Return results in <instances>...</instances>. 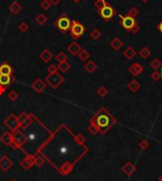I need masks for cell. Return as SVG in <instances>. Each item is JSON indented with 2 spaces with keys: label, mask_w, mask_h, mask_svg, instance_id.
<instances>
[{
  "label": "cell",
  "mask_w": 162,
  "mask_h": 181,
  "mask_svg": "<svg viewBox=\"0 0 162 181\" xmlns=\"http://www.w3.org/2000/svg\"><path fill=\"white\" fill-rule=\"evenodd\" d=\"M88 148L80 144L68 127L61 124L40 148L38 154L47 158L61 175H68L74 165L87 153Z\"/></svg>",
  "instance_id": "1"
},
{
  "label": "cell",
  "mask_w": 162,
  "mask_h": 181,
  "mask_svg": "<svg viewBox=\"0 0 162 181\" xmlns=\"http://www.w3.org/2000/svg\"><path fill=\"white\" fill-rule=\"evenodd\" d=\"M22 132L27 139V141L23 147H25L26 145H28V148L25 152V154L28 156L38 154L40 148L43 146V144L47 141V140L52 134V132L49 131L48 127L44 124L40 119H38L34 115H33L32 123L26 129H23Z\"/></svg>",
  "instance_id": "2"
},
{
  "label": "cell",
  "mask_w": 162,
  "mask_h": 181,
  "mask_svg": "<svg viewBox=\"0 0 162 181\" xmlns=\"http://www.w3.org/2000/svg\"><path fill=\"white\" fill-rule=\"evenodd\" d=\"M89 123L97 128L98 132L104 134L116 124L117 120L111 113L102 107L91 118Z\"/></svg>",
  "instance_id": "3"
},
{
  "label": "cell",
  "mask_w": 162,
  "mask_h": 181,
  "mask_svg": "<svg viewBox=\"0 0 162 181\" xmlns=\"http://www.w3.org/2000/svg\"><path fill=\"white\" fill-rule=\"evenodd\" d=\"M71 24L72 21L66 14H62L55 22V26L62 33H66L69 31L71 28Z\"/></svg>",
  "instance_id": "4"
},
{
  "label": "cell",
  "mask_w": 162,
  "mask_h": 181,
  "mask_svg": "<svg viewBox=\"0 0 162 181\" xmlns=\"http://www.w3.org/2000/svg\"><path fill=\"white\" fill-rule=\"evenodd\" d=\"M98 13L105 22H109L116 15L117 11L112 5H110L109 3H106L100 10L98 11Z\"/></svg>",
  "instance_id": "5"
},
{
  "label": "cell",
  "mask_w": 162,
  "mask_h": 181,
  "mask_svg": "<svg viewBox=\"0 0 162 181\" xmlns=\"http://www.w3.org/2000/svg\"><path fill=\"white\" fill-rule=\"evenodd\" d=\"M120 17H121L120 24L127 32H131L134 29V28L139 25L135 17L129 16L127 14L126 15H120Z\"/></svg>",
  "instance_id": "6"
},
{
  "label": "cell",
  "mask_w": 162,
  "mask_h": 181,
  "mask_svg": "<svg viewBox=\"0 0 162 181\" xmlns=\"http://www.w3.org/2000/svg\"><path fill=\"white\" fill-rule=\"evenodd\" d=\"M70 32V35L72 38L74 39H78L80 38L85 32V28L83 27V25L79 22V21H72V24H71V28L69 29Z\"/></svg>",
  "instance_id": "7"
},
{
  "label": "cell",
  "mask_w": 162,
  "mask_h": 181,
  "mask_svg": "<svg viewBox=\"0 0 162 181\" xmlns=\"http://www.w3.org/2000/svg\"><path fill=\"white\" fill-rule=\"evenodd\" d=\"M64 81H65L64 77L58 71L51 73V74H49V76L46 78V83L49 84L54 89L57 88L61 84H63Z\"/></svg>",
  "instance_id": "8"
},
{
  "label": "cell",
  "mask_w": 162,
  "mask_h": 181,
  "mask_svg": "<svg viewBox=\"0 0 162 181\" xmlns=\"http://www.w3.org/2000/svg\"><path fill=\"white\" fill-rule=\"evenodd\" d=\"M15 81V77L13 75L11 76H4V75H0V95L5 93L6 89Z\"/></svg>",
  "instance_id": "9"
},
{
  "label": "cell",
  "mask_w": 162,
  "mask_h": 181,
  "mask_svg": "<svg viewBox=\"0 0 162 181\" xmlns=\"http://www.w3.org/2000/svg\"><path fill=\"white\" fill-rule=\"evenodd\" d=\"M4 123H5V125H6L11 132H13V131H15V130L19 129V127H20V124H19L18 120H17V117H16L15 115H14V114H11V115L8 117V119H5Z\"/></svg>",
  "instance_id": "10"
},
{
  "label": "cell",
  "mask_w": 162,
  "mask_h": 181,
  "mask_svg": "<svg viewBox=\"0 0 162 181\" xmlns=\"http://www.w3.org/2000/svg\"><path fill=\"white\" fill-rule=\"evenodd\" d=\"M11 135H12V140L14 142H16L19 145L20 149H21L25 145V143L27 141V139L25 137V135L23 134L22 130L19 128V129H17L15 131L11 132Z\"/></svg>",
  "instance_id": "11"
},
{
  "label": "cell",
  "mask_w": 162,
  "mask_h": 181,
  "mask_svg": "<svg viewBox=\"0 0 162 181\" xmlns=\"http://www.w3.org/2000/svg\"><path fill=\"white\" fill-rule=\"evenodd\" d=\"M34 162H35V155H31V156H28V157H26L25 159H23L20 162V165L22 168H24L25 170H28L31 168L32 166L34 165Z\"/></svg>",
  "instance_id": "12"
},
{
  "label": "cell",
  "mask_w": 162,
  "mask_h": 181,
  "mask_svg": "<svg viewBox=\"0 0 162 181\" xmlns=\"http://www.w3.org/2000/svg\"><path fill=\"white\" fill-rule=\"evenodd\" d=\"M46 86H47L46 82H44L42 79H37L32 84V88L34 89L38 93H42L46 89Z\"/></svg>",
  "instance_id": "13"
},
{
  "label": "cell",
  "mask_w": 162,
  "mask_h": 181,
  "mask_svg": "<svg viewBox=\"0 0 162 181\" xmlns=\"http://www.w3.org/2000/svg\"><path fill=\"white\" fill-rule=\"evenodd\" d=\"M13 73H14V69L10 64L3 63L2 65H0V75L11 76V75H13Z\"/></svg>",
  "instance_id": "14"
},
{
  "label": "cell",
  "mask_w": 162,
  "mask_h": 181,
  "mask_svg": "<svg viewBox=\"0 0 162 181\" xmlns=\"http://www.w3.org/2000/svg\"><path fill=\"white\" fill-rule=\"evenodd\" d=\"M12 166V161L8 157V156H3L0 158V169L4 172H7Z\"/></svg>",
  "instance_id": "15"
},
{
  "label": "cell",
  "mask_w": 162,
  "mask_h": 181,
  "mask_svg": "<svg viewBox=\"0 0 162 181\" xmlns=\"http://www.w3.org/2000/svg\"><path fill=\"white\" fill-rule=\"evenodd\" d=\"M82 47L80 46V44H78L77 42H72L69 46L67 47V51L72 55V56H76L80 53V51L82 50Z\"/></svg>",
  "instance_id": "16"
},
{
  "label": "cell",
  "mask_w": 162,
  "mask_h": 181,
  "mask_svg": "<svg viewBox=\"0 0 162 181\" xmlns=\"http://www.w3.org/2000/svg\"><path fill=\"white\" fill-rule=\"evenodd\" d=\"M143 70H144V67L139 63H135L129 67V72L133 75V76H139L140 73L143 72Z\"/></svg>",
  "instance_id": "17"
},
{
  "label": "cell",
  "mask_w": 162,
  "mask_h": 181,
  "mask_svg": "<svg viewBox=\"0 0 162 181\" xmlns=\"http://www.w3.org/2000/svg\"><path fill=\"white\" fill-rule=\"evenodd\" d=\"M110 46L114 50H120L123 46V43L119 37H116L110 42Z\"/></svg>",
  "instance_id": "18"
},
{
  "label": "cell",
  "mask_w": 162,
  "mask_h": 181,
  "mask_svg": "<svg viewBox=\"0 0 162 181\" xmlns=\"http://www.w3.org/2000/svg\"><path fill=\"white\" fill-rule=\"evenodd\" d=\"M0 141H1L4 145H11L12 141V135L11 132H5L1 138H0Z\"/></svg>",
  "instance_id": "19"
},
{
  "label": "cell",
  "mask_w": 162,
  "mask_h": 181,
  "mask_svg": "<svg viewBox=\"0 0 162 181\" xmlns=\"http://www.w3.org/2000/svg\"><path fill=\"white\" fill-rule=\"evenodd\" d=\"M123 55L125 58H127L128 60H132L133 58L136 57L137 55V51L135 49H133L132 47H128L127 49H125V50L123 51Z\"/></svg>",
  "instance_id": "20"
},
{
  "label": "cell",
  "mask_w": 162,
  "mask_h": 181,
  "mask_svg": "<svg viewBox=\"0 0 162 181\" xmlns=\"http://www.w3.org/2000/svg\"><path fill=\"white\" fill-rule=\"evenodd\" d=\"M9 10H10V11H11L12 14H17V13H19V12L21 11L22 7H21V5H20L17 1H14V2H12V3L9 6Z\"/></svg>",
  "instance_id": "21"
},
{
  "label": "cell",
  "mask_w": 162,
  "mask_h": 181,
  "mask_svg": "<svg viewBox=\"0 0 162 181\" xmlns=\"http://www.w3.org/2000/svg\"><path fill=\"white\" fill-rule=\"evenodd\" d=\"M40 58L43 62H45V63H48L49 62L51 58H52V53L49 50H45L44 51H42V53L40 54Z\"/></svg>",
  "instance_id": "22"
},
{
  "label": "cell",
  "mask_w": 162,
  "mask_h": 181,
  "mask_svg": "<svg viewBox=\"0 0 162 181\" xmlns=\"http://www.w3.org/2000/svg\"><path fill=\"white\" fill-rule=\"evenodd\" d=\"M139 88H140V84L137 80H132L128 84V89L132 92H137Z\"/></svg>",
  "instance_id": "23"
},
{
  "label": "cell",
  "mask_w": 162,
  "mask_h": 181,
  "mask_svg": "<svg viewBox=\"0 0 162 181\" xmlns=\"http://www.w3.org/2000/svg\"><path fill=\"white\" fill-rule=\"evenodd\" d=\"M84 68L87 72H89V73H93L97 70L98 67L97 65L93 62V61H88L85 65H84Z\"/></svg>",
  "instance_id": "24"
},
{
  "label": "cell",
  "mask_w": 162,
  "mask_h": 181,
  "mask_svg": "<svg viewBox=\"0 0 162 181\" xmlns=\"http://www.w3.org/2000/svg\"><path fill=\"white\" fill-rule=\"evenodd\" d=\"M57 68H58V70H59V71H61V72L65 73V72H66V71H68V70H69V68H70V65L68 64V62H67V61H66V62H62V63H59V64H58Z\"/></svg>",
  "instance_id": "25"
},
{
  "label": "cell",
  "mask_w": 162,
  "mask_h": 181,
  "mask_svg": "<svg viewBox=\"0 0 162 181\" xmlns=\"http://www.w3.org/2000/svg\"><path fill=\"white\" fill-rule=\"evenodd\" d=\"M78 57L80 58V60L85 62V61H87V60L90 58V53L88 52L86 50H82L80 51V53L78 54Z\"/></svg>",
  "instance_id": "26"
},
{
  "label": "cell",
  "mask_w": 162,
  "mask_h": 181,
  "mask_svg": "<svg viewBox=\"0 0 162 181\" xmlns=\"http://www.w3.org/2000/svg\"><path fill=\"white\" fill-rule=\"evenodd\" d=\"M45 161H46V159H45V157H44L42 155H40V154H35V162H34V164L36 165V166H38V167H41V166L45 163Z\"/></svg>",
  "instance_id": "27"
},
{
  "label": "cell",
  "mask_w": 162,
  "mask_h": 181,
  "mask_svg": "<svg viewBox=\"0 0 162 181\" xmlns=\"http://www.w3.org/2000/svg\"><path fill=\"white\" fill-rule=\"evenodd\" d=\"M47 21H48V18H47V16L44 13L38 14L37 17H36V23L39 24V25H41V26L42 25H45L47 23Z\"/></svg>",
  "instance_id": "28"
},
{
  "label": "cell",
  "mask_w": 162,
  "mask_h": 181,
  "mask_svg": "<svg viewBox=\"0 0 162 181\" xmlns=\"http://www.w3.org/2000/svg\"><path fill=\"white\" fill-rule=\"evenodd\" d=\"M32 119H33V114H29V116H28V118L25 120V122L23 123H21L20 124V129H26L29 124L32 123Z\"/></svg>",
  "instance_id": "29"
},
{
  "label": "cell",
  "mask_w": 162,
  "mask_h": 181,
  "mask_svg": "<svg viewBox=\"0 0 162 181\" xmlns=\"http://www.w3.org/2000/svg\"><path fill=\"white\" fill-rule=\"evenodd\" d=\"M139 56L143 59H147V58H149L150 55H151V50L149 49H147V48H143L139 50Z\"/></svg>",
  "instance_id": "30"
},
{
  "label": "cell",
  "mask_w": 162,
  "mask_h": 181,
  "mask_svg": "<svg viewBox=\"0 0 162 181\" xmlns=\"http://www.w3.org/2000/svg\"><path fill=\"white\" fill-rule=\"evenodd\" d=\"M101 36V32H100L99 28H94L93 31L90 32V37L93 39V40H99Z\"/></svg>",
  "instance_id": "31"
},
{
  "label": "cell",
  "mask_w": 162,
  "mask_h": 181,
  "mask_svg": "<svg viewBox=\"0 0 162 181\" xmlns=\"http://www.w3.org/2000/svg\"><path fill=\"white\" fill-rule=\"evenodd\" d=\"M139 9H138V8H136V7H132V8L128 11L127 15L132 16V17H135V18H136V16H137V15H139Z\"/></svg>",
  "instance_id": "32"
},
{
  "label": "cell",
  "mask_w": 162,
  "mask_h": 181,
  "mask_svg": "<svg viewBox=\"0 0 162 181\" xmlns=\"http://www.w3.org/2000/svg\"><path fill=\"white\" fill-rule=\"evenodd\" d=\"M151 67L155 69V70H157L158 68H160L161 67V62H160V60L157 59V58H155L153 61L151 62Z\"/></svg>",
  "instance_id": "33"
},
{
  "label": "cell",
  "mask_w": 162,
  "mask_h": 181,
  "mask_svg": "<svg viewBox=\"0 0 162 181\" xmlns=\"http://www.w3.org/2000/svg\"><path fill=\"white\" fill-rule=\"evenodd\" d=\"M18 97H19L18 93H17L16 91H14V90H12V91H11V92L8 94V99H9L10 101H17Z\"/></svg>",
  "instance_id": "34"
},
{
  "label": "cell",
  "mask_w": 162,
  "mask_h": 181,
  "mask_svg": "<svg viewBox=\"0 0 162 181\" xmlns=\"http://www.w3.org/2000/svg\"><path fill=\"white\" fill-rule=\"evenodd\" d=\"M56 60L58 61V63L66 62V61H67V56H66L64 52H60V53H58V54H57Z\"/></svg>",
  "instance_id": "35"
},
{
  "label": "cell",
  "mask_w": 162,
  "mask_h": 181,
  "mask_svg": "<svg viewBox=\"0 0 162 181\" xmlns=\"http://www.w3.org/2000/svg\"><path fill=\"white\" fill-rule=\"evenodd\" d=\"M106 0H95V3H94V6L95 8H97V10H100L102 7H104L105 4H106Z\"/></svg>",
  "instance_id": "36"
},
{
  "label": "cell",
  "mask_w": 162,
  "mask_h": 181,
  "mask_svg": "<svg viewBox=\"0 0 162 181\" xmlns=\"http://www.w3.org/2000/svg\"><path fill=\"white\" fill-rule=\"evenodd\" d=\"M28 116H29V114H28V113H26V112H22V113L17 117V120H18L19 124L23 123L25 122V120L28 118Z\"/></svg>",
  "instance_id": "37"
},
{
  "label": "cell",
  "mask_w": 162,
  "mask_h": 181,
  "mask_svg": "<svg viewBox=\"0 0 162 181\" xmlns=\"http://www.w3.org/2000/svg\"><path fill=\"white\" fill-rule=\"evenodd\" d=\"M107 93H108V90H107V88L104 87V86H100V87L98 89V94H99V96H100V97H105V96L107 95Z\"/></svg>",
  "instance_id": "38"
},
{
  "label": "cell",
  "mask_w": 162,
  "mask_h": 181,
  "mask_svg": "<svg viewBox=\"0 0 162 181\" xmlns=\"http://www.w3.org/2000/svg\"><path fill=\"white\" fill-rule=\"evenodd\" d=\"M50 6H51V3L49 1V0H43L40 4V7L45 11H48L50 8Z\"/></svg>",
  "instance_id": "39"
},
{
  "label": "cell",
  "mask_w": 162,
  "mask_h": 181,
  "mask_svg": "<svg viewBox=\"0 0 162 181\" xmlns=\"http://www.w3.org/2000/svg\"><path fill=\"white\" fill-rule=\"evenodd\" d=\"M18 28L21 32H27L28 29V25L26 23V22H22L19 26H18Z\"/></svg>",
  "instance_id": "40"
},
{
  "label": "cell",
  "mask_w": 162,
  "mask_h": 181,
  "mask_svg": "<svg viewBox=\"0 0 162 181\" xmlns=\"http://www.w3.org/2000/svg\"><path fill=\"white\" fill-rule=\"evenodd\" d=\"M151 78L155 81V82H157L160 80L161 76H160V73L157 71V70H155L152 74H151Z\"/></svg>",
  "instance_id": "41"
},
{
  "label": "cell",
  "mask_w": 162,
  "mask_h": 181,
  "mask_svg": "<svg viewBox=\"0 0 162 181\" xmlns=\"http://www.w3.org/2000/svg\"><path fill=\"white\" fill-rule=\"evenodd\" d=\"M76 140L80 144H84V142H85V138L82 134H79V135L76 136Z\"/></svg>",
  "instance_id": "42"
},
{
  "label": "cell",
  "mask_w": 162,
  "mask_h": 181,
  "mask_svg": "<svg viewBox=\"0 0 162 181\" xmlns=\"http://www.w3.org/2000/svg\"><path fill=\"white\" fill-rule=\"evenodd\" d=\"M139 147L142 148V149H146L147 147H149V142L147 141L146 140H142L139 142Z\"/></svg>",
  "instance_id": "43"
},
{
  "label": "cell",
  "mask_w": 162,
  "mask_h": 181,
  "mask_svg": "<svg viewBox=\"0 0 162 181\" xmlns=\"http://www.w3.org/2000/svg\"><path fill=\"white\" fill-rule=\"evenodd\" d=\"M48 70H49V74H51V73L57 72V71H58V68H57V66H55V65H51V66H49V67Z\"/></svg>",
  "instance_id": "44"
},
{
  "label": "cell",
  "mask_w": 162,
  "mask_h": 181,
  "mask_svg": "<svg viewBox=\"0 0 162 181\" xmlns=\"http://www.w3.org/2000/svg\"><path fill=\"white\" fill-rule=\"evenodd\" d=\"M88 131H89L91 134H93V135H95V134H97L98 133V130H97V128L94 126V125H92V124H90L89 125V127H88Z\"/></svg>",
  "instance_id": "45"
},
{
  "label": "cell",
  "mask_w": 162,
  "mask_h": 181,
  "mask_svg": "<svg viewBox=\"0 0 162 181\" xmlns=\"http://www.w3.org/2000/svg\"><path fill=\"white\" fill-rule=\"evenodd\" d=\"M49 1L51 3V5H57V4L60 3L61 0H49Z\"/></svg>",
  "instance_id": "46"
},
{
  "label": "cell",
  "mask_w": 162,
  "mask_h": 181,
  "mask_svg": "<svg viewBox=\"0 0 162 181\" xmlns=\"http://www.w3.org/2000/svg\"><path fill=\"white\" fill-rule=\"evenodd\" d=\"M157 29H158V31H159V32L162 34V21L157 25Z\"/></svg>",
  "instance_id": "47"
},
{
  "label": "cell",
  "mask_w": 162,
  "mask_h": 181,
  "mask_svg": "<svg viewBox=\"0 0 162 181\" xmlns=\"http://www.w3.org/2000/svg\"><path fill=\"white\" fill-rule=\"evenodd\" d=\"M140 1H141L142 3H147V2L149 1V0H140Z\"/></svg>",
  "instance_id": "48"
},
{
  "label": "cell",
  "mask_w": 162,
  "mask_h": 181,
  "mask_svg": "<svg viewBox=\"0 0 162 181\" xmlns=\"http://www.w3.org/2000/svg\"><path fill=\"white\" fill-rule=\"evenodd\" d=\"M81 1V0H73V2H74V3H79Z\"/></svg>",
  "instance_id": "49"
},
{
  "label": "cell",
  "mask_w": 162,
  "mask_h": 181,
  "mask_svg": "<svg viewBox=\"0 0 162 181\" xmlns=\"http://www.w3.org/2000/svg\"><path fill=\"white\" fill-rule=\"evenodd\" d=\"M159 73H160V76H161V78H162V68H160V72H159Z\"/></svg>",
  "instance_id": "50"
},
{
  "label": "cell",
  "mask_w": 162,
  "mask_h": 181,
  "mask_svg": "<svg viewBox=\"0 0 162 181\" xmlns=\"http://www.w3.org/2000/svg\"><path fill=\"white\" fill-rule=\"evenodd\" d=\"M11 181H17V180H15V179H11Z\"/></svg>",
  "instance_id": "51"
},
{
  "label": "cell",
  "mask_w": 162,
  "mask_h": 181,
  "mask_svg": "<svg viewBox=\"0 0 162 181\" xmlns=\"http://www.w3.org/2000/svg\"><path fill=\"white\" fill-rule=\"evenodd\" d=\"M160 180H161V181H162V175H161V176H160Z\"/></svg>",
  "instance_id": "52"
}]
</instances>
